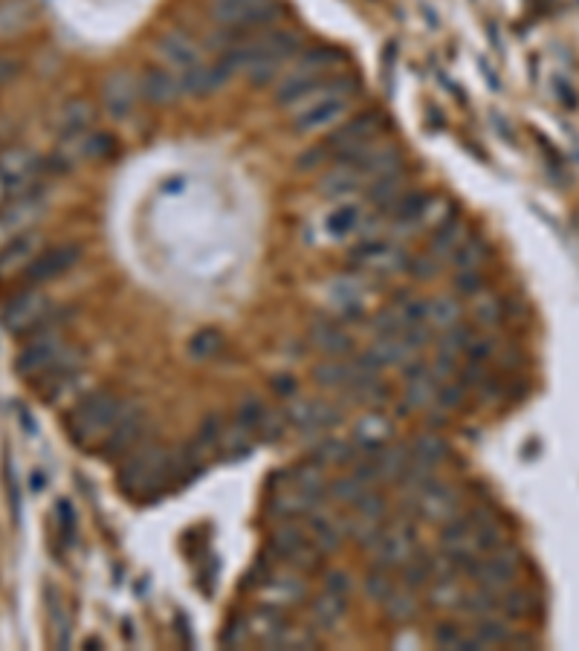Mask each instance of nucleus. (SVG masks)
<instances>
[{
	"mask_svg": "<svg viewBox=\"0 0 579 651\" xmlns=\"http://www.w3.org/2000/svg\"><path fill=\"white\" fill-rule=\"evenodd\" d=\"M299 47H302L299 32L264 27L255 32H241V38L232 44L226 58L235 64V70H244L255 84H267L284 73V67L296 58Z\"/></svg>",
	"mask_w": 579,
	"mask_h": 651,
	"instance_id": "obj_1",
	"label": "nucleus"
},
{
	"mask_svg": "<svg viewBox=\"0 0 579 651\" xmlns=\"http://www.w3.org/2000/svg\"><path fill=\"white\" fill-rule=\"evenodd\" d=\"M501 544H504V530L498 524L496 513L487 507L464 510L443 524L441 553L464 576H469V570L481 556L493 553Z\"/></svg>",
	"mask_w": 579,
	"mask_h": 651,
	"instance_id": "obj_2",
	"label": "nucleus"
},
{
	"mask_svg": "<svg viewBox=\"0 0 579 651\" xmlns=\"http://www.w3.org/2000/svg\"><path fill=\"white\" fill-rule=\"evenodd\" d=\"M116 481L119 489L134 501H157L168 489L177 487L174 452L163 443L142 440L128 458L119 461Z\"/></svg>",
	"mask_w": 579,
	"mask_h": 651,
	"instance_id": "obj_3",
	"label": "nucleus"
},
{
	"mask_svg": "<svg viewBox=\"0 0 579 651\" xmlns=\"http://www.w3.org/2000/svg\"><path fill=\"white\" fill-rule=\"evenodd\" d=\"M359 84L348 76H328L325 82H319L316 87H310L307 93H302L293 105H290V116H293V128L299 134H322L331 131L342 122V116L354 108Z\"/></svg>",
	"mask_w": 579,
	"mask_h": 651,
	"instance_id": "obj_4",
	"label": "nucleus"
},
{
	"mask_svg": "<svg viewBox=\"0 0 579 651\" xmlns=\"http://www.w3.org/2000/svg\"><path fill=\"white\" fill-rule=\"evenodd\" d=\"M380 134H383V116L377 110L359 113L348 122H339L336 131L325 142H319L313 151H307L302 157V168H319L325 163L333 165L354 160L359 154H365L371 145H377Z\"/></svg>",
	"mask_w": 579,
	"mask_h": 651,
	"instance_id": "obj_5",
	"label": "nucleus"
},
{
	"mask_svg": "<svg viewBox=\"0 0 579 651\" xmlns=\"http://www.w3.org/2000/svg\"><path fill=\"white\" fill-rule=\"evenodd\" d=\"M125 400L116 397L113 391H90L87 397H82L76 406L67 411L64 426L67 434L76 446L82 449H93L105 440V434L111 432L113 423L119 420V414L125 411Z\"/></svg>",
	"mask_w": 579,
	"mask_h": 651,
	"instance_id": "obj_6",
	"label": "nucleus"
},
{
	"mask_svg": "<svg viewBox=\"0 0 579 651\" xmlns=\"http://www.w3.org/2000/svg\"><path fill=\"white\" fill-rule=\"evenodd\" d=\"M342 61V53H336L331 47H313L307 53H296V58L284 67V73L278 76L276 84V102L281 108H290L302 93L319 82H325L333 76V67Z\"/></svg>",
	"mask_w": 579,
	"mask_h": 651,
	"instance_id": "obj_7",
	"label": "nucleus"
},
{
	"mask_svg": "<svg viewBox=\"0 0 579 651\" xmlns=\"http://www.w3.org/2000/svg\"><path fill=\"white\" fill-rule=\"evenodd\" d=\"M73 351L76 348L67 342L64 325L53 322V325L29 333L24 348L18 353V359H15V371H18V377H24L29 382L41 380L47 371H53L56 365H61Z\"/></svg>",
	"mask_w": 579,
	"mask_h": 651,
	"instance_id": "obj_8",
	"label": "nucleus"
},
{
	"mask_svg": "<svg viewBox=\"0 0 579 651\" xmlns=\"http://www.w3.org/2000/svg\"><path fill=\"white\" fill-rule=\"evenodd\" d=\"M380 212L365 209V203L342 197L333 200V206L322 217V232L333 244H345V241H368L380 235Z\"/></svg>",
	"mask_w": 579,
	"mask_h": 651,
	"instance_id": "obj_9",
	"label": "nucleus"
},
{
	"mask_svg": "<svg viewBox=\"0 0 579 651\" xmlns=\"http://www.w3.org/2000/svg\"><path fill=\"white\" fill-rule=\"evenodd\" d=\"M0 322L12 336H24L56 322V304L41 287H21L12 299L3 304Z\"/></svg>",
	"mask_w": 579,
	"mask_h": 651,
	"instance_id": "obj_10",
	"label": "nucleus"
},
{
	"mask_svg": "<svg viewBox=\"0 0 579 651\" xmlns=\"http://www.w3.org/2000/svg\"><path fill=\"white\" fill-rule=\"evenodd\" d=\"M403 510H409L414 518L429 524H446L458 513H464V492L455 484H446L441 478H432L429 484L403 498Z\"/></svg>",
	"mask_w": 579,
	"mask_h": 651,
	"instance_id": "obj_11",
	"label": "nucleus"
},
{
	"mask_svg": "<svg viewBox=\"0 0 579 651\" xmlns=\"http://www.w3.org/2000/svg\"><path fill=\"white\" fill-rule=\"evenodd\" d=\"M417 547H420V536H417L414 518L406 516V513H400V516H388V521L383 524V530L377 533V539L368 544V550H371V562L388 570L400 568Z\"/></svg>",
	"mask_w": 579,
	"mask_h": 651,
	"instance_id": "obj_12",
	"label": "nucleus"
},
{
	"mask_svg": "<svg viewBox=\"0 0 579 651\" xmlns=\"http://www.w3.org/2000/svg\"><path fill=\"white\" fill-rule=\"evenodd\" d=\"M270 553L276 562L296 573H310L322 562V550L307 536L302 521H281L276 533L270 536Z\"/></svg>",
	"mask_w": 579,
	"mask_h": 651,
	"instance_id": "obj_13",
	"label": "nucleus"
},
{
	"mask_svg": "<svg viewBox=\"0 0 579 651\" xmlns=\"http://www.w3.org/2000/svg\"><path fill=\"white\" fill-rule=\"evenodd\" d=\"M409 252L397 241H388L383 235L359 241L351 249V270L365 278H388L400 270H409Z\"/></svg>",
	"mask_w": 579,
	"mask_h": 651,
	"instance_id": "obj_14",
	"label": "nucleus"
},
{
	"mask_svg": "<svg viewBox=\"0 0 579 651\" xmlns=\"http://www.w3.org/2000/svg\"><path fill=\"white\" fill-rule=\"evenodd\" d=\"M519 568H522V553L510 544H501L493 553L481 556L472 570L469 579L475 582V588H484L490 594L501 597L504 591H510L519 579Z\"/></svg>",
	"mask_w": 579,
	"mask_h": 651,
	"instance_id": "obj_15",
	"label": "nucleus"
},
{
	"mask_svg": "<svg viewBox=\"0 0 579 651\" xmlns=\"http://www.w3.org/2000/svg\"><path fill=\"white\" fill-rule=\"evenodd\" d=\"M44 215H47V194H44L41 183L24 194H18L6 206H0V246L32 232Z\"/></svg>",
	"mask_w": 579,
	"mask_h": 651,
	"instance_id": "obj_16",
	"label": "nucleus"
},
{
	"mask_svg": "<svg viewBox=\"0 0 579 651\" xmlns=\"http://www.w3.org/2000/svg\"><path fill=\"white\" fill-rule=\"evenodd\" d=\"M145 429H148V414H145V408L128 400V406L119 414V420L113 423L111 432L105 434V440L96 446V455L105 458V461L119 463L122 458H128L139 443L145 440Z\"/></svg>",
	"mask_w": 579,
	"mask_h": 651,
	"instance_id": "obj_17",
	"label": "nucleus"
},
{
	"mask_svg": "<svg viewBox=\"0 0 579 651\" xmlns=\"http://www.w3.org/2000/svg\"><path fill=\"white\" fill-rule=\"evenodd\" d=\"M41 168H44V163L24 145L0 151V206H6L18 194L38 186Z\"/></svg>",
	"mask_w": 579,
	"mask_h": 651,
	"instance_id": "obj_18",
	"label": "nucleus"
},
{
	"mask_svg": "<svg viewBox=\"0 0 579 651\" xmlns=\"http://www.w3.org/2000/svg\"><path fill=\"white\" fill-rule=\"evenodd\" d=\"M391 516V504L380 489H371L368 495H362L359 501H354L345 513V536L351 542L368 544L377 539V533L383 530V524Z\"/></svg>",
	"mask_w": 579,
	"mask_h": 651,
	"instance_id": "obj_19",
	"label": "nucleus"
},
{
	"mask_svg": "<svg viewBox=\"0 0 579 651\" xmlns=\"http://www.w3.org/2000/svg\"><path fill=\"white\" fill-rule=\"evenodd\" d=\"M212 15L223 27L241 32H255L273 24L278 15L276 0H212Z\"/></svg>",
	"mask_w": 579,
	"mask_h": 651,
	"instance_id": "obj_20",
	"label": "nucleus"
},
{
	"mask_svg": "<svg viewBox=\"0 0 579 651\" xmlns=\"http://www.w3.org/2000/svg\"><path fill=\"white\" fill-rule=\"evenodd\" d=\"M82 258V246L79 244H58V246H44L35 261L24 270V287H44L50 281L61 278L64 272H70Z\"/></svg>",
	"mask_w": 579,
	"mask_h": 651,
	"instance_id": "obj_21",
	"label": "nucleus"
},
{
	"mask_svg": "<svg viewBox=\"0 0 579 651\" xmlns=\"http://www.w3.org/2000/svg\"><path fill=\"white\" fill-rule=\"evenodd\" d=\"M287 420L299 429V434L316 440L322 434H331L342 423V408L328 400H296L287 408Z\"/></svg>",
	"mask_w": 579,
	"mask_h": 651,
	"instance_id": "obj_22",
	"label": "nucleus"
},
{
	"mask_svg": "<svg viewBox=\"0 0 579 651\" xmlns=\"http://www.w3.org/2000/svg\"><path fill=\"white\" fill-rule=\"evenodd\" d=\"M157 53H160V61H163V67H166L168 73L177 76L180 87H183V79L206 61V58L200 55V50H197V44H194L186 32H180V29L168 32L166 38L157 44Z\"/></svg>",
	"mask_w": 579,
	"mask_h": 651,
	"instance_id": "obj_23",
	"label": "nucleus"
},
{
	"mask_svg": "<svg viewBox=\"0 0 579 651\" xmlns=\"http://www.w3.org/2000/svg\"><path fill=\"white\" fill-rule=\"evenodd\" d=\"M432 206H435V197H432V194L409 189L383 217H388V226H391L394 232H414V229H420V226L429 223Z\"/></svg>",
	"mask_w": 579,
	"mask_h": 651,
	"instance_id": "obj_24",
	"label": "nucleus"
},
{
	"mask_svg": "<svg viewBox=\"0 0 579 651\" xmlns=\"http://www.w3.org/2000/svg\"><path fill=\"white\" fill-rule=\"evenodd\" d=\"M41 249H44V235L38 229H32L27 235H21V238L9 241L6 246H0V281L24 275V270L35 261V255Z\"/></svg>",
	"mask_w": 579,
	"mask_h": 651,
	"instance_id": "obj_25",
	"label": "nucleus"
},
{
	"mask_svg": "<svg viewBox=\"0 0 579 651\" xmlns=\"http://www.w3.org/2000/svg\"><path fill=\"white\" fill-rule=\"evenodd\" d=\"M302 524L304 530H307V536L313 539V544H316L322 553L339 550L342 542L348 539V536H345V516H336V513H331L325 504L316 507L310 516L304 518Z\"/></svg>",
	"mask_w": 579,
	"mask_h": 651,
	"instance_id": "obj_26",
	"label": "nucleus"
},
{
	"mask_svg": "<svg viewBox=\"0 0 579 651\" xmlns=\"http://www.w3.org/2000/svg\"><path fill=\"white\" fill-rule=\"evenodd\" d=\"M368 278L365 275H342V278H336L331 281V287H328V301H331V307L339 313V316H357L362 313V304L368 299V284H365Z\"/></svg>",
	"mask_w": 579,
	"mask_h": 651,
	"instance_id": "obj_27",
	"label": "nucleus"
},
{
	"mask_svg": "<svg viewBox=\"0 0 579 651\" xmlns=\"http://www.w3.org/2000/svg\"><path fill=\"white\" fill-rule=\"evenodd\" d=\"M310 342L313 348L322 353L325 359H339V356H351L357 342H354V333L342 325L339 319L331 322H319V325L310 330Z\"/></svg>",
	"mask_w": 579,
	"mask_h": 651,
	"instance_id": "obj_28",
	"label": "nucleus"
},
{
	"mask_svg": "<svg viewBox=\"0 0 579 651\" xmlns=\"http://www.w3.org/2000/svg\"><path fill=\"white\" fill-rule=\"evenodd\" d=\"M139 96H142L139 93V79L128 76V73H113L102 87V102H105V110L111 113L113 119H125L131 110L137 108Z\"/></svg>",
	"mask_w": 579,
	"mask_h": 651,
	"instance_id": "obj_29",
	"label": "nucleus"
},
{
	"mask_svg": "<svg viewBox=\"0 0 579 651\" xmlns=\"http://www.w3.org/2000/svg\"><path fill=\"white\" fill-rule=\"evenodd\" d=\"M261 594L267 599L264 605H273V608L287 611L290 605H299V602H302L307 588H304V582L296 573H290V576H284V573H267L264 582H261Z\"/></svg>",
	"mask_w": 579,
	"mask_h": 651,
	"instance_id": "obj_30",
	"label": "nucleus"
},
{
	"mask_svg": "<svg viewBox=\"0 0 579 651\" xmlns=\"http://www.w3.org/2000/svg\"><path fill=\"white\" fill-rule=\"evenodd\" d=\"M467 238H469V229L461 217L458 215L443 217L441 223L435 226V232H432V241H429L426 255H432V258H435V261H438V264L443 267V261H449V258H452V252L464 244Z\"/></svg>",
	"mask_w": 579,
	"mask_h": 651,
	"instance_id": "obj_31",
	"label": "nucleus"
},
{
	"mask_svg": "<svg viewBox=\"0 0 579 651\" xmlns=\"http://www.w3.org/2000/svg\"><path fill=\"white\" fill-rule=\"evenodd\" d=\"M139 93H142V99H148L154 105H168L177 96H183V87L177 82V76H171L166 67H151L139 79Z\"/></svg>",
	"mask_w": 579,
	"mask_h": 651,
	"instance_id": "obj_32",
	"label": "nucleus"
},
{
	"mask_svg": "<svg viewBox=\"0 0 579 651\" xmlns=\"http://www.w3.org/2000/svg\"><path fill=\"white\" fill-rule=\"evenodd\" d=\"M348 597L351 594H339V591H333V588H322V594L313 599V605H310V620L316 628H322V631H331L336 628V623L345 617V611H348Z\"/></svg>",
	"mask_w": 579,
	"mask_h": 651,
	"instance_id": "obj_33",
	"label": "nucleus"
},
{
	"mask_svg": "<svg viewBox=\"0 0 579 651\" xmlns=\"http://www.w3.org/2000/svg\"><path fill=\"white\" fill-rule=\"evenodd\" d=\"M310 458L322 463V466H351L357 461V443L322 434V437H316V443L310 449Z\"/></svg>",
	"mask_w": 579,
	"mask_h": 651,
	"instance_id": "obj_34",
	"label": "nucleus"
},
{
	"mask_svg": "<svg viewBox=\"0 0 579 651\" xmlns=\"http://www.w3.org/2000/svg\"><path fill=\"white\" fill-rule=\"evenodd\" d=\"M446 458H449V446H446V440H443L441 434L435 432L417 434L414 443L409 446V461L420 463L426 469H435V472H438V466Z\"/></svg>",
	"mask_w": 579,
	"mask_h": 651,
	"instance_id": "obj_35",
	"label": "nucleus"
},
{
	"mask_svg": "<svg viewBox=\"0 0 579 651\" xmlns=\"http://www.w3.org/2000/svg\"><path fill=\"white\" fill-rule=\"evenodd\" d=\"M469 634L478 643V651L493 649V646H510L513 643V628L507 625V620H498L496 614L478 617L472 623V628H469Z\"/></svg>",
	"mask_w": 579,
	"mask_h": 651,
	"instance_id": "obj_36",
	"label": "nucleus"
},
{
	"mask_svg": "<svg viewBox=\"0 0 579 651\" xmlns=\"http://www.w3.org/2000/svg\"><path fill=\"white\" fill-rule=\"evenodd\" d=\"M93 125H96V110H93V105L87 99H73L67 108L61 110V116H58V131H61V136L84 134Z\"/></svg>",
	"mask_w": 579,
	"mask_h": 651,
	"instance_id": "obj_37",
	"label": "nucleus"
},
{
	"mask_svg": "<svg viewBox=\"0 0 579 651\" xmlns=\"http://www.w3.org/2000/svg\"><path fill=\"white\" fill-rule=\"evenodd\" d=\"M400 576H403V585L406 588H426L435 576V553H423L420 547L414 550L412 556L400 565Z\"/></svg>",
	"mask_w": 579,
	"mask_h": 651,
	"instance_id": "obj_38",
	"label": "nucleus"
},
{
	"mask_svg": "<svg viewBox=\"0 0 579 651\" xmlns=\"http://www.w3.org/2000/svg\"><path fill=\"white\" fill-rule=\"evenodd\" d=\"M490 255H493V249H490V244H487L484 238H478V235H469L467 241H464V244L452 252L449 264H455V270L458 272L484 270V264L490 261Z\"/></svg>",
	"mask_w": 579,
	"mask_h": 651,
	"instance_id": "obj_39",
	"label": "nucleus"
},
{
	"mask_svg": "<svg viewBox=\"0 0 579 651\" xmlns=\"http://www.w3.org/2000/svg\"><path fill=\"white\" fill-rule=\"evenodd\" d=\"M464 594H467V588L461 585V576H435L426 585V597L432 602V608H455L458 611Z\"/></svg>",
	"mask_w": 579,
	"mask_h": 651,
	"instance_id": "obj_40",
	"label": "nucleus"
},
{
	"mask_svg": "<svg viewBox=\"0 0 579 651\" xmlns=\"http://www.w3.org/2000/svg\"><path fill=\"white\" fill-rule=\"evenodd\" d=\"M380 605H383V611L388 614V620H394V623H409V620H414L420 614L417 594H414L412 588H406V585L403 588L394 585V591Z\"/></svg>",
	"mask_w": 579,
	"mask_h": 651,
	"instance_id": "obj_41",
	"label": "nucleus"
},
{
	"mask_svg": "<svg viewBox=\"0 0 579 651\" xmlns=\"http://www.w3.org/2000/svg\"><path fill=\"white\" fill-rule=\"evenodd\" d=\"M461 319H464V310L455 299H446V296L426 299V325H429V330H449V327L458 325Z\"/></svg>",
	"mask_w": 579,
	"mask_h": 651,
	"instance_id": "obj_42",
	"label": "nucleus"
},
{
	"mask_svg": "<svg viewBox=\"0 0 579 651\" xmlns=\"http://www.w3.org/2000/svg\"><path fill=\"white\" fill-rule=\"evenodd\" d=\"M223 348V333L215 327H203L189 339V356L197 362H206L212 356H218Z\"/></svg>",
	"mask_w": 579,
	"mask_h": 651,
	"instance_id": "obj_43",
	"label": "nucleus"
},
{
	"mask_svg": "<svg viewBox=\"0 0 579 651\" xmlns=\"http://www.w3.org/2000/svg\"><path fill=\"white\" fill-rule=\"evenodd\" d=\"M498 611L504 614V617H510V620H522L527 617L530 611H533V599L527 591H519L516 585L510 588V591H504L501 597H498Z\"/></svg>",
	"mask_w": 579,
	"mask_h": 651,
	"instance_id": "obj_44",
	"label": "nucleus"
},
{
	"mask_svg": "<svg viewBox=\"0 0 579 651\" xmlns=\"http://www.w3.org/2000/svg\"><path fill=\"white\" fill-rule=\"evenodd\" d=\"M391 591H394L391 570L380 568V565H371L368 576H365V594L374 599V602H383Z\"/></svg>",
	"mask_w": 579,
	"mask_h": 651,
	"instance_id": "obj_45",
	"label": "nucleus"
},
{
	"mask_svg": "<svg viewBox=\"0 0 579 651\" xmlns=\"http://www.w3.org/2000/svg\"><path fill=\"white\" fill-rule=\"evenodd\" d=\"M432 640H435V646H438V649L461 651L464 640H467V628H464V625H458V623L435 625V631H432Z\"/></svg>",
	"mask_w": 579,
	"mask_h": 651,
	"instance_id": "obj_46",
	"label": "nucleus"
},
{
	"mask_svg": "<svg viewBox=\"0 0 579 651\" xmlns=\"http://www.w3.org/2000/svg\"><path fill=\"white\" fill-rule=\"evenodd\" d=\"M455 287H458V293H464V296H481V293H484V287H487L484 270L458 272V278H455Z\"/></svg>",
	"mask_w": 579,
	"mask_h": 651,
	"instance_id": "obj_47",
	"label": "nucleus"
},
{
	"mask_svg": "<svg viewBox=\"0 0 579 651\" xmlns=\"http://www.w3.org/2000/svg\"><path fill=\"white\" fill-rule=\"evenodd\" d=\"M501 301L496 299H481L478 301V307H475V322L481 327H493L501 322Z\"/></svg>",
	"mask_w": 579,
	"mask_h": 651,
	"instance_id": "obj_48",
	"label": "nucleus"
},
{
	"mask_svg": "<svg viewBox=\"0 0 579 651\" xmlns=\"http://www.w3.org/2000/svg\"><path fill=\"white\" fill-rule=\"evenodd\" d=\"M56 518H58V533L64 536V542H73V533H76V513L70 507V501H58L56 504Z\"/></svg>",
	"mask_w": 579,
	"mask_h": 651,
	"instance_id": "obj_49",
	"label": "nucleus"
},
{
	"mask_svg": "<svg viewBox=\"0 0 579 651\" xmlns=\"http://www.w3.org/2000/svg\"><path fill=\"white\" fill-rule=\"evenodd\" d=\"M556 90H559V99H562V105H568V108H577L579 99L574 96V87H568V84L556 82Z\"/></svg>",
	"mask_w": 579,
	"mask_h": 651,
	"instance_id": "obj_50",
	"label": "nucleus"
},
{
	"mask_svg": "<svg viewBox=\"0 0 579 651\" xmlns=\"http://www.w3.org/2000/svg\"><path fill=\"white\" fill-rule=\"evenodd\" d=\"M276 391L281 397H293V391H296V382L293 380H278L276 382Z\"/></svg>",
	"mask_w": 579,
	"mask_h": 651,
	"instance_id": "obj_51",
	"label": "nucleus"
},
{
	"mask_svg": "<svg viewBox=\"0 0 579 651\" xmlns=\"http://www.w3.org/2000/svg\"><path fill=\"white\" fill-rule=\"evenodd\" d=\"M84 646H87V649H90V651H96V649H102L105 643H102V640H96V637H90V640H87Z\"/></svg>",
	"mask_w": 579,
	"mask_h": 651,
	"instance_id": "obj_52",
	"label": "nucleus"
}]
</instances>
